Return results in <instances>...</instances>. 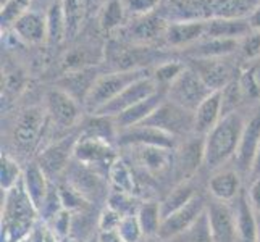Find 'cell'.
Wrapping results in <instances>:
<instances>
[{
	"instance_id": "7bdbcfd3",
	"label": "cell",
	"mask_w": 260,
	"mask_h": 242,
	"mask_svg": "<svg viewBox=\"0 0 260 242\" xmlns=\"http://www.w3.org/2000/svg\"><path fill=\"white\" fill-rule=\"evenodd\" d=\"M241 55L244 60H254L260 57V31L250 32L241 42Z\"/></svg>"
},
{
	"instance_id": "44dd1931",
	"label": "cell",
	"mask_w": 260,
	"mask_h": 242,
	"mask_svg": "<svg viewBox=\"0 0 260 242\" xmlns=\"http://www.w3.org/2000/svg\"><path fill=\"white\" fill-rule=\"evenodd\" d=\"M165 100H167V89H158L155 94H152L150 97L141 100L139 103L133 105L126 112L113 116L116 126L121 131V129H128L133 126H138V124H142Z\"/></svg>"
},
{
	"instance_id": "ba28073f",
	"label": "cell",
	"mask_w": 260,
	"mask_h": 242,
	"mask_svg": "<svg viewBox=\"0 0 260 242\" xmlns=\"http://www.w3.org/2000/svg\"><path fill=\"white\" fill-rule=\"evenodd\" d=\"M142 124L157 128L183 141L194 134V112L186 110L167 98Z\"/></svg>"
},
{
	"instance_id": "52a82bcc",
	"label": "cell",
	"mask_w": 260,
	"mask_h": 242,
	"mask_svg": "<svg viewBox=\"0 0 260 242\" xmlns=\"http://www.w3.org/2000/svg\"><path fill=\"white\" fill-rule=\"evenodd\" d=\"M61 181H65L68 186L83 197L89 203H107L109 195L112 192V187L109 184L107 176L97 173L95 169L89 168L83 163H79L75 158L71 160L70 166L61 178Z\"/></svg>"
},
{
	"instance_id": "ffe728a7",
	"label": "cell",
	"mask_w": 260,
	"mask_h": 242,
	"mask_svg": "<svg viewBox=\"0 0 260 242\" xmlns=\"http://www.w3.org/2000/svg\"><path fill=\"white\" fill-rule=\"evenodd\" d=\"M205 21L187 20V21H170L165 31V44L170 47L181 49L191 47L204 39Z\"/></svg>"
},
{
	"instance_id": "2e32d148",
	"label": "cell",
	"mask_w": 260,
	"mask_h": 242,
	"mask_svg": "<svg viewBox=\"0 0 260 242\" xmlns=\"http://www.w3.org/2000/svg\"><path fill=\"white\" fill-rule=\"evenodd\" d=\"M179 139L170 136V134L160 131L157 128L147 126V124H138L128 129H121L116 137V147L126 149L136 146H154L165 149H176L179 146Z\"/></svg>"
},
{
	"instance_id": "f1b7e54d",
	"label": "cell",
	"mask_w": 260,
	"mask_h": 242,
	"mask_svg": "<svg viewBox=\"0 0 260 242\" xmlns=\"http://www.w3.org/2000/svg\"><path fill=\"white\" fill-rule=\"evenodd\" d=\"M201 192L196 189L194 179H187V181L176 183L172 191H170L162 200H160V210H162V217H168V215L175 213L176 210L183 209L186 203H189L196 195Z\"/></svg>"
},
{
	"instance_id": "9a60e30c",
	"label": "cell",
	"mask_w": 260,
	"mask_h": 242,
	"mask_svg": "<svg viewBox=\"0 0 260 242\" xmlns=\"http://www.w3.org/2000/svg\"><path fill=\"white\" fill-rule=\"evenodd\" d=\"M207 217L213 242H239L235 205L212 199L207 205Z\"/></svg>"
},
{
	"instance_id": "60d3db41",
	"label": "cell",
	"mask_w": 260,
	"mask_h": 242,
	"mask_svg": "<svg viewBox=\"0 0 260 242\" xmlns=\"http://www.w3.org/2000/svg\"><path fill=\"white\" fill-rule=\"evenodd\" d=\"M29 4H31V0H7V4L2 7V13H0L2 31L10 29L18 18L24 12H28Z\"/></svg>"
},
{
	"instance_id": "d6986e66",
	"label": "cell",
	"mask_w": 260,
	"mask_h": 242,
	"mask_svg": "<svg viewBox=\"0 0 260 242\" xmlns=\"http://www.w3.org/2000/svg\"><path fill=\"white\" fill-rule=\"evenodd\" d=\"M258 146H260V105L246 121L241 144L235 157L236 168L243 176H249Z\"/></svg>"
},
{
	"instance_id": "74e56055",
	"label": "cell",
	"mask_w": 260,
	"mask_h": 242,
	"mask_svg": "<svg viewBox=\"0 0 260 242\" xmlns=\"http://www.w3.org/2000/svg\"><path fill=\"white\" fill-rule=\"evenodd\" d=\"M173 240H181V242H213L207 212H205L202 217L184 232V234H181V236L173 239ZM170 242H172V240H170Z\"/></svg>"
},
{
	"instance_id": "f35d334b",
	"label": "cell",
	"mask_w": 260,
	"mask_h": 242,
	"mask_svg": "<svg viewBox=\"0 0 260 242\" xmlns=\"http://www.w3.org/2000/svg\"><path fill=\"white\" fill-rule=\"evenodd\" d=\"M124 13H126V10H124V5L121 0H110V2L105 5L104 12L101 15L102 29L112 31L115 28H118L124 20Z\"/></svg>"
},
{
	"instance_id": "b9f144b4",
	"label": "cell",
	"mask_w": 260,
	"mask_h": 242,
	"mask_svg": "<svg viewBox=\"0 0 260 242\" xmlns=\"http://www.w3.org/2000/svg\"><path fill=\"white\" fill-rule=\"evenodd\" d=\"M162 0H123L124 10L133 16H147L160 5Z\"/></svg>"
},
{
	"instance_id": "ac0fdd59",
	"label": "cell",
	"mask_w": 260,
	"mask_h": 242,
	"mask_svg": "<svg viewBox=\"0 0 260 242\" xmlns=\"http://www.w3.org/2000/svg\"><path fill=\"white\" fill-rule=\"evenodd\" d=\"M207 192L213 200L233 203L243 194V175L235 168H220L209 178Z\"/></svg>"
},
{
	"instance_id": "277c9868",
	"label": "cell",
	"mask_w": 260,
	"mask_h": 242,
	"mask_svg": "<svg viewBox=\"0 0 260 242\" xmlns=\"http://www.w3.org/2000/svg\"><path fill=\"white\" fill-rule=\"evenodd\" d=\"M44 109L47 112L50 128L57 132V137L81 128L83 121L86 120L84 107L60 87L47 91L44 98Z\"/></svg>"
},
{
	"instance_id": "681fc988",
	"label": "cell",
	"mask_w": 260,
	"mask_h": 242,
	"mask_svg": "<svg viewBox=\"0 0 260 242\" xmlns=\"http://www.w3.org/2000/svg\"><path fill=\"white\" fill-rule=\"evenodd\" d=\"M86 242H99V234H95V236H92L91 239H87Z\"/></svg>"
},
{
	"instance_id": "c3c4849f",
	"label": "cell",
	"mask_w": 260,
	"mask_h": 242,
	"mask_svg": "<svg viewBox=\"0 0 260 242\" xmlns=\"http://www.w3.org/2000/svg\"><path fill=\"white\" fill-rule=\"evenodd\" d=\"M258 218V228H257V242H260V215H257Z\"/></svg>"
},
{
	"instance_id": "d4e9b609",
	"label": "cell",
	"mask_w": 260,
	"mask_h": 242,
	"mask_svg": "<svg viewBox=\"0 0 260 242\" xmlns=\"http://www.w3.org/2000/svg\"><path fill=\"white\" fill-rule=\"evenodd\" d=\"M21 179H23L24 189L29 194L34 205L38 209H41L49 191H50L52 181L47 178V175L42 171V168L38 165V161L36 160L28 161V165H26L23 169Z\"/></svg>"
},
{
	"instance_id": "f6af8a7d",
	"label": "cell",
	"mask_w": 260,
	"mask_h": 242,
	"mask_svg": "<svg viewBox=\"0 0 260 242\" xmlns=\"http://www.w3.org/2000/svg\"><path fill=\"white\" fill-rule=\"evenodd\" d=\"M99 242H123V240L116 234V231H107V232H99Z\"/></svg>"
},
{
	"instance_id": "836d02e7",
	"label": "cell",
	"mask_w": 260,
	"mask_h": 242,
	"mask_svg": "<svg viewBox=\"0 0 260 242\" xmlns=\"http://www.w3.org/2000/svg\"><path fill=\"white\" fill-rule=\"evenodd\" d=\"M67 20V38H75L86 16L87 0H61Z\"/></svg>"
},
{
	"instance_id": "6da1fadb",
	"label": "cell",
	"mask_w": 260,
	"mask_h": 242,
	"mask_svg": "<svg viewBox=\"0 0 260 242\" xmlns=\"http://www.w3.org/2000/svg\"><path fill=\"white\" fill-rule=\"evenodd\" d=\"M0 239L2 242H23L28 239L34 226L41 220L29 194L26 192L23 179L12 189L2 192V213H0Z\"/></svg>"
},
{
	"instance_id": "ab89813d",
	"label": "cell",
	"mask_w": 260,
	"mask_h": 242,
	"mask_svg": "<svg viewBox=\"0 0 260 242\" xmlns=\"http://www.w3.org/2000/svg\"><path fill=\"white\" fill-rule=\"evenodd\" d=\"M116 234L120 236L123 242H142L146 239L139 225L138 215H126V217H123L118 228H116Z\"/></svg>"
},
{
	"instance_id": "e0dca14e",
	"label": "cell",
	"mask_w": 260,
	"mask_h": 242,
	"mask_svg": "<svg viewBox=\"0 0 260 242\" xmlns=\"http://www.w3.org/2000/svg\"><path fill=\"white\" fill-rule=\"evenodd\" d=\"M158 89V84L155 83V79L150 76L141 78L138 81H134L133 84H129L124 91L116 95L110 103H107L104 109H101L94 115H105V116H116L123 112H126L128 109H131L133 105L139 103L141 100L150 97L152 94H155Z\"/></svg>"
},
{
	"instance_id": "f546056e",
	"label": "cell",
	"mask_w": 260,
	"mask_h": 242,
	"mask_svg": "<svg viewBox=\"0 0 260 242\" xmlns=\"http://www.w3.org/2000/svg\"><path fill=\"white\" fill-rule=\"evenodd\" d=\"M107 179H109V184L112 187V191L136 195V191H138L136 178H134L131 163L121 154L113 161V165L110 166L109 173H107Z\"/></svg>"
},
{
	"instance_id": "e575fe53",
	"label": "cell",
	"mask_w": 260,
	"mask_h": 242,
	"mask_svg": "<svg viewBox=\"0 0 260 242\" xmlns=\"http://www.w3.org/2000/svg\"><path fill=\"white\" fill-rule=\"evenodd\" d=\"M241 75V73H239ZM247 102V97L244 94V89L241 86L239 76L233 79L231 83L221 91V109H223V116L239 112V109Z\"/></svg>"
},
{
	"instance_id": "8fae6325",
	"label": "cell",
	"mask_w": 260,
	"mask_h": 242,
	"mask_svg": "<svg viewBox=\"0 0 260 242\" xmlns=\"http://www.w3.org/2000/svg\"><path fill=\"white\" fill-rule=\"evenodd\" d=\"M207 205H209V200L205 199L202 194L196 195L183 209L176 210L175 213L168 215V217L162 220L157 239H160L162 242H170L179 237L181 234H184V232L207 212Z\"/></svg>"
},
{
	"instance_id": "f907efd6",
	"label": "cell",
	"mask_w": 260,
	"mask_h": 242,
	"mask_svg": "<svg viewBox=\"0 0 260 242\" xmlns=\"http://www.w3.org/2000/svg\"><path fill=\"white\" fill-rule=\"evenodd\" d=\"M142 242H162V240H160V239H144V240H142Z\"/></svg>"
},
{
	"instance_id": "484cf974",
	"label": "cell",
	"mask_w": 260,
	"mask_h": 242,
	"mask_svg": "<svg viewBox=\"0 0 260 242\" xmlns=\"http://www.w3.org/2000/svg\"><path fill=\"white\" fill-rule=\"evenodd\" d=\"M250 32L249 20H207L204 39H244Z\"/></svg>"
},
{
	"instance_id": "ee69618b",
	"label": "cell",
	"mask_w": 260,
	"mask_h": 242,
	"mask_svg": "<svg viewBox=\"0 0 260 242\" xmlns=\"http://www.w3.org/2000/svg\"><path fill=\"white\" fill-rule=\"evenodd\" d=\"M246 194H247V200L250 203V207H252V210L257 215H260V176L250 179V184L247 187Z\"/></svg>"
},
{
	"instance_id": "8d00e7d4",
	"label": "cell",
	"mask_w": 260,
	"mask_h": 242,
	"mask_svg": "<svg viewBox=\"0 0 260 242\" xmlns=\"http://www.w3.org/2000/svg\"><path fill=\"white\" fill-rule=\"evenodd\" d=\"M186 68L184 63L181 61H164V63H158V66L152 71V78L155 79V83L158 84V87L162 89H168V86L173 83V81L183 73Z\"/></svg>"
},
{
	"instance_id": "30bf717a",
	"label": "cell",
	"mask_w": 260,
	"mask_h": 242,
	"mask_svg": "<svg viewBox=\"0 0 260 242\" xmlns=\"http://www.w3.org/2000/svg\"><path fill=\"white\" fill-rule=\"evenodd\" d=\"M116 149L118 147L107 141L81 136L76 142L73 158L79 161V163L95 169L97 173L107 176L110 166L113 165V161L120 157Z\"/></svg>"
},
{
	"instance_id": "d6a6232c",
	"label": "cell",
	"mask_w": 260,
	"mask_h": 242,
	"mask_svg": "<svg viewBox=\"0 0 260 242\" xmlns=\"http://www.w3.org/2000/svg\"><path fill=\"white\" fill-rule=\"evenodd\" d=\"M46 18H47V42L50 46H58L67 38V20H65L61 0H53L52 5L49 7Z\"/></svg>"
},
{
	"instance_id": "7dc6e473",
	"label": "cell",
	"mask_w": 260,
	"mask_h": 242,
	"mask_svg": "<svg viewBox=\"0 0 260 242\" xmlns=\"http://www.w3.org/2000/svg\"><path fill=\"white\" fill-rule=\"evenodd\" d=\"M247 20H249V24H250V28H252V31H260V5L255 8V12L250 15Z\"/></svg>"
},
{
	"instance_id": "603a6c76",
	"label": "cell",
	"mask_w": 260,
	"mask_h": 242,
	"mask_svg": "<svg viewBox=\"0 0 260 242\" xmlns=\"http://www.w3.org/2000/svg\"><path fill=\"white\" fill-rule=\"evenodd\" d=\"M221 118V91H215L194 112V134L205 137Z\"/></svg>"
},
{
	"instance_id": "7402d4cb",
	"label": "cell",
	"mask_w": 260,
	"mask_h": 242,
	"mask_svg": "<svg viewBox=\"0 0 260 242\" xmlns=\"http://www.w3.org/2000/svg\"><path fill=\"white\" fill-rule=\"evenodd\" d=\"M101 75L102 73H99V70L91 68V66L68 71V73L57 83V87H60L61 91L68 92L71 97L76 98V100L84 107V100H86L89 91L92 89L94 83Z\"/></svg>"
},
{
	"instance_id": "5bb4252c",
	"label": "cell",
	"mask_w": 260,
	"mask_h": 242,
	"mask_svg": "<svg viewBox=\"0 0 260 242\" xmlns=\"http://www.w3.org/2000/svg\"><path fill=\"white\" fill-rule=\"evenodd\" d=\"M194 70L201 79L207 84L212 91H223L233 79L239 76L238 68L230 63L226 57L221 58H191L187 63Z\"/></svg>"
},
{
	"instance_id": "4fadbf2b",
	"label": "cell",
	"mask_w": 260,
	"mask_h": 242,
	"mask_svg": "<svg viewBox=\"0 0 260 242\" xmlns=\"http://www.w3.org/2000/svg\"><path fill=\"white\" fill-rule=\"evenodd\" d=\"M201 168H204V137L192 134L175 149L173 175L178 178L176 183L194 179Z\"/></svg>"
},
{
	"instance_id": "cb8c5ba5",
	"label": "cell",
	"mask_w": 260,
	"mask_h": 242,
	"mask_svg": "<svg viewBox=\"0 0 260 242\" xmlns=\"http://www.w3.org/2000/svg\"><path fill=\"white\" fill-rule=\"evenodd\" d=\"M10 29L26 44H41L47 41V18L38 12H24Z\"/></svg>"
},
{
	"instance_id": "4dcf8cb0",
	"label": "cell",
	"mask_w": 260,
	"mask_h": 242,
	"mask_svg": "<svg viewBox=\"0 0 260 242\" xmlns=\"http://www.w3.org/2000/svg\"><path fill=\"white\" fill-rule=\"evenodd\" d=\"M168 21L162 15L157 16H142L141 20L136 21V24L131 28V39L139 42H149L155 41L157 38H164L167 31Z\"/></svg>"
},
{
	"instance_id": "8992f818",
	"label": "cell",
	"mask_w": 260,
	"mask_h": 242,
	"mask_svg": "<svg viewBox=\"0 0 260 242\" xmlns=\"http://www.w3.org/2000/svg\"><path fill=\"white\" fill-rule=\"evenodd\" d=\"M79 137H81V128L50 141L34 158L52 183H58L63 178L67 168L73 160L75 147Z\"/></svg>"
},
{
	"instance_id": "3957f363",
	"label": "cell",
	"mask_w": 260,
	"mask_h": 242,
	"mask_svg": "<svg viewBox=\"0 0 260 242\" xmlns=\"http://www.w3.org/2000/svg\"><path fill=\"white\" fill-rule=\"evenodd\" d=\"M50 129L44 105H32L16 116L12 128V144L20 157L34 160L44 147V139Z\"/></svg>"
},
{
	"instance_id": "7c38bea8",
	"label": "cell",
	"mask_w": 260,
	"mask_h": 242,
	"mask_svg": "<svg viewBox=\"0 0 260 242\" xmlns=\"http://www.w3.org/2000/svg\"><path fill=\"white\" fill-rule=\"evenodd\" d=\"M124 152H129L128 155L133 160V165L141 168L146 175L150 176H164L167 173L173 175L175 165V149L165 147H154V146H136L120 149Z\"/></svg>"
},
{
	"instance_id": "9c48e42d",
	"label": "cell",
	"mask_w": 260,
	"mask_h": 242,
	"mask_svg": "<svg viewBox=\"0 0 260 242\" xmlns=\"http://www.w3.org/2000/svg\"><path fill=\"white\" fill-rule=\"evenodd\" d=\"M213 91L204 83L201 76L186 65L184 71L179 75L167 89V98L183 109L196 112L205 98Z\"/></svg>"
},
{
	"instance_id": "5b68a950",
	"label": "cell",
	"mask_w": 260,
	"mask_h": 242,
	"mask_svg": "<svg viewBox=\"0 0 260 242\" xmlns=\"http://www.w3.org/2000/svg\"><path fill=\"white\" fill-rule=\"evenodd\" d=\"M150 75H152L150 68L110 71V73L101 75L84 100L86 113L89 115L97 113L101 109H104L107 103H110L116 95H120L129 84L134 83V81L150 76Z\"/></svg>"
},
{
	"instance_id": "d590c367",
	"label": "cell",
	"mask_w": 260,
	"mask_h": 242,
	"mask_svg": "<svg viewBox=\"0 0 260 242\" xmlns=\"http://www.w3.org/2000/svg\"><path fill=\"white\" fill-rule=\"evenodd\" d=\"M23 166L20 165L12 154L8 152H2V157H0V176H2V192L12 189V187L21 181L23 178Z\"/></svg>"
},
{
	"instance_id": "7a4b0ae2",
	"label": "cell",
	"mask_w": 260,
	"mask_h": 242,
	"mask_svg": "<svg viewBox=\"0 0 260 242\" xmlns=\"http://www.w3.org/2000/svg\"><path fill=\"white\" fill-rule=\"evenodd\" d=\"M247 118L235 112L225 115L207 136L204 137V169L209 173L225 168L235 160L243 137Z\"/></svg>"
},
{
	"instance_id": "bcb514c9",
	"label": "cell",
	"mask_w": 260,
	"mask_h": 242,
	"mask_svg": "<svg viewBox=\"0 0 260 242\" xmlns=\"http://www.w3.org/2000/svg\"><path fill=\"white\" fill-rule=\"evenodd\" d=\"M258 176H260V146L257 149V154H255L254 161H252V168H250V173H249L250 179L258 178Z\"/></svg>"
},
{
	"instance_id": "4316f807",
	"label": "cell",
	"mask_w": 260,
	"mask_h": 242,
	"mask_svg": "<svg viewBox=\"0 0 260 242\" xmlns=\"http://www.w3.org/2000/svg\"><path fill=\"white\" fill-rule=\"evenodd\" d=\"M241 46L239 39H202L187 47L186 55L191 58H221L236 52Z\"/></svg>"
},
{
	"instance_id": "1f68e13d",
	"label": "cell",
	"mask_w": 260,
	"mask_h": 242,
	"mask_svg": "<svg viewBox=\"0 0 260 242\" xmlns=\"http://www.w3.org/2000/svg\"><path fill=\"white\" fill-rule=\"evenodd\" d=\"M138 220L142 228L146 239H155L158 236L160 225H162V210H160V200H144L138 210Z\"/></svg>"
},
{
	"instance_id": "83f0119b",
	"label": "cell",
	"mask_w": 260,
	"mask_h": 242,
	"mask_svg": "<svg viewBox=\"0 0 260 242\" xmlns=\"http://www.w3.org/2000/svg\"><path fill=\"white\" fill-rule=\"evenodd\" d=\"M236 217H238V234L239 242H257L258 218L247 200V194L243 191L236 200Z\"/></svg>"
}]
</instances>
